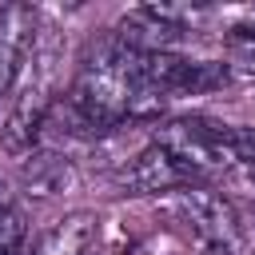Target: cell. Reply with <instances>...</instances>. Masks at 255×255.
<instances>
[{
    "instance_id": "cell-1",
    "label": "cell",
    "mask_w": 255,
    "mask_h": 255,
    "mask_svg": "<svg viewBox=\"0 0 255 255\" xmlns=\"http://www.w3.org/2000/svg\"><path fill=\"white\" fill-rule=\"evenodd\" d=\"M231 131L235 128L203 120V116H179V120L155 124L151 143L163 147L175 163H183L191 175H203V171H219V167L235 163V139H231Z\"/></svg>"
},
{
    "instance_id": "cell-2",
    "label": "cell",
    "mask_w": 255,
    "mask_h": 255,
    "mask_svg": "<svg viewBox=\"0 0 255 255\" xmlns=\"http://www.w3.org/2000/svg\"><path fill=\"white\" fill-rule=\"evenodd\" d=\"M171 207L175 215L203 239V243H223L231 247L235 235H239V211L231 207V199H223L219 191L211 187H179L171 195Z\"/></svg>"
},
{
    "instance_id": "cell-3",
    "label": "cell",
    "mask_w": 255,
    "mask_h": 255,
    "mask_svg": "<svg viewBox=\"0 0 255 255\" xmlns=\"http://www.w3.org/2000/svg\"><path fill=\"white\" fill-rule=\"evenodd\" d=\"M112 36L135 52H171L187 36V24H183V12L175 8H131L112 28Z\"/></svg>"
},
{
    "instance_id": "cell-4",
    "label": "cell",
    "mask_w": 255,
    "mask_h": 255,
    "mask_svg": "<svg viewBox=\"0 0 255 255\" xmlns=\"http://www.w3.org/2000/svg\"><path fill=\"white\" fill-rule=\"evenodd\" d=\"M199 175H191L183 163H175L163 147L147 143L139 155H131V163L120 171V187L135 191V195H155V191H179L191 187Z\"/></svg>"
},
{
    "instance_id": "cell-5",
    "label": "cell",
    "mask_w": 255,
    "mask_h": 255,
    "mask_svg": "<svg viewBox=\"0 0 255 255\" xmlns=\"http://www.w3.org/2000/svg\"><path fill=\"white\" fill-rule=\"evenodd\" d=\"M36 28H40V16L28 4H4L0 8V96L12 88V80L28 64L36 36H40Z\"/></svg>"
},
{
    "instance_id": "cell-6",
    "label": "cell",
    "mask_w": 255,
    "mask_h": 255,
    "mask_svg": "<svg viewBox=\"0 0 255 255\" xmlns=\"http://www.w3.org/2000/svg\"><path fill=\"white\" fill-rule=\"evenodd\" d=\"M96 231H100L96 211H68L64 219H56L44 231V239L36 243L32 255H88L96 243Z\"/></svg>"
},
{
    "instance_id": "cell-7",
    "label": "cell",
    "mask_w": 255,
    "mask_h": 255,
    "mask_svg": "<svg viewBox=\"0 0 255 255\" xmlns=\"http://www.w3.org/2000/svg\"><path fill=\"white\" fill-rule=\"evenodd\" d=\"M72 163L60 159V155H36L28 167H24V183L32 195H56L64 187H72Z\"/></svg>"
},
{
    "instance_id": "cell-8",
    "label": "cell",
    "mask_w": 255,
    "mask_h": 255,
    "mask_svg": "<svg viewBox=\"0 0 255 255\" xmlns=\"http://www.w3.org/2000/svg\"><path fill=\"white\" fill-rule=\"evenodd\" d=\"M24 239H28V215L8 195H0V255H20Z\"/></svg>"
},
{
    "instance_id": "cell-9",
    "label": "cell",
    "mask_w": 255,
    "mask_h": 255,
    "mask_svg": "<svg viewBox=\"0 0 255 255\" xmlns=\"http://www.w3.org/2000/svg\"><path fill=\"white\" fill-rule=\"evenodd\" d=\"M227 56L243 68H255V16L227 28Z\"/></svg>"
},
{
    "instance_id": "cell-10",
    "label": "cell",
    "mask_w": 255,
    "mask_h": 255,
    "mask_svg": "<svg viewBox=\"0 0 255 255\" xmlns=\"http://www.w3.org/2000/svg\"><path fill=\"white\" fill-rule=\"evenodd\" d=\"M203 255H231V247H223V243H203Z\"/></svg>"
},
{
    "instance_id": "cell-11",
    "label": "cell",
    "mask_w": 255,
    "mask_h": 255,
    "mask_svg": "<svg viewBox=\"0 0 255 255\" xmlns=\"http://www.w3.org/2000/svg\"><path fill=\"white\" fill-rule=\"evenodd\" d=\"M247 183L255 187V163H247Z\"/></svg>"
}]
</instances>
